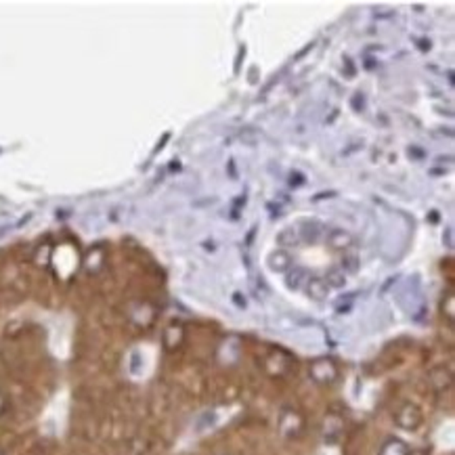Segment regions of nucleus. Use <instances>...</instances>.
Wrapping results in <instances>:
<instances>
[{"label": "nucleus", "mask_w": 455, "mask_h": 455, "mask_svg": "<svg viewBox=\"0 0 455 455\" xmlns=\"http://www.w3.org/2000/svg\"><path fill=\"white\" fill-rule=\"evenodd\" d=\"M311 376L317 380V382H332L334 378H336V365L332 363V361H328V359H321V361H317L313 367H311Z\"/></svg>", "instance_id": "1"}, {"label": "nucleus", "mask_w": 455, "mask_h": 455, "mask_svg": "<svg viewBox=\"0 0 455 455\" xmlns=\"http://www.w3.org/2000/svg\"><path fill=\"white\" fill-rule=\"evenodd\" d=\"M267 265H269L275 273H285V271L292 267V256H289L285 250H275V252L269 254Z\"/></svg>", "instance_id": "2"}, {"label": "nucleus", "mask_w": 455, "mask_h": 455, "mask_svg": "<svg viewBox=\"0 0 455 455\" xmlns=\"http://www.w3.org/2000/svg\"><path fill=\"white\" fill-rule=\"evenodd\" d=\"M306 294L315 300H321V298H328L330 294V285L323 277H309L306 282Z\"/></svg>", "instance_id": "3"}, {"label": "nucleus", "mask_w": 455, "mask_h": 455, "mask_svg": "<svg viewBox=\"0 0 455 455\" xmlns=\"http://www.w3.org/2000/svg\"><path fill=\"white\" fill-rule=\"evenodd\" d=\"M328 243L334 248V250H344L348 246H352V235L344 229H332L328 233Z\"/></svg>", "instance_id": "4"}, {"label": "nucleus", "mask_w": 455, "mask_h": 455, "mask_svg": "<svg viewBox=\"0 0 455 455\" xmlns=\"http://www.w3.org/2000/svg\"><path fill=\"white\" fill-rule=\"evenodd\" d=\"M397 422L398 426H403V428H415L422 422V415H420V411L415 407L407 405V407H403V411L397 415Z\"/></svg>", "instance_id": "5"}, {"label": "nucleus", "mask_w": 455, "mask_h": 455, "mask_svg": "<svg viewBox=\"0 0 455 455\" xmlns=\"http://www.w3.org/2000/svg\"><path fill=\"white\" fill-rule=\"evenodd\" d=\"M302 231H298V235H302V239H306V241H311V243H315V241H319V237H321V233H323V229L319 223H315V221H304L302 225H300Z\"/></svg>", "instance_id": "6"}, {"label": "nucleus", "mask_w": 455, "mask_h": 455, "mask_svg": "<svg viewBox=\"0 0 455 455\" xmlns=\"http://www.w3.org/2000/svg\"><path fill=\"white\" fill-rule=\"evenodd\" d=\"M306 282H309V273L300 267H294V271L287 275V285L292 289H300L302 285H306Z\"/></svg>", "instance_id": "7"}, {"label": "nucleus", "mask_w": 455, "mask_h": 455, "mask_svg": "<svg viewBox=\"0 0 455 455\" xmlns=\"http://www.w3.org/2000/svg\"><path fill=\"white\" fill-rule=\"evenodd\" d=\"M277 241L282 246H296L300 241V235H298V229H284L280 235H277Z\"/></svg>", "instance_id": "8"}, {"label": "nucleus", "mask_w": 455, "mask_h": 455, "mask_svg": "<svg viewBox=\"0 0 455 455\" xmlns=\"http://www.w3.org/2000/svg\"><path fill=\"white\" fill-rule=\"evenodd\" d=\"M380 455H409V449H407V445L401 443V441H391V443L384 445V449H382V454Z\"/></svg>", "instance_id": "9"}, {"label": "nucleus", "mask_w": 455, "mask_h": 455, "mask_svg": "<svg viewBox=\"0 0 455 455\" xmlns=\"http://www.w3.org/2000/svg\"><path fill=\"white\" fill-rule=\"evenodd\" d=\"M323 280L328 282L330 289H332V287H342V285L346 284V275L342 273L340 269H334V271H330V273H328V277H323Z\"/></svg>", "instance_id": "10"}, {"label": "nucleus", "mask_w": 455, "mask_h": 455, "mask_svg": "<svg viewBox=\"0 0 455 455\" xmlns=\"http://www.w3.org/2000/svg\"><path fill=\"white\" fill-rule=\"evenodd\" d=\"M342 273H350V275H355L357 271H359V258L357 256H344L342 258Z\"/></svg>", "instance_id": "11"}, {"label": "nucleus", "mask_w": 455, "mask_h": 455, "mask_svg": "<svg viewBox=\"0 0 455 455\" xmlns=\"http://www.w3.org/2000/svg\"><path fill=\"white\" fill-rule=\"evenodd\" d=\"M2 409H4V397L0 395V413H2Z\"/></svg>", "instance_id": "12"}, {"label": "nucleus", "mask_w": 455, "mask_h": 455, "mask_svg": "<svg viewBox=\"0 0 455 455\" xmlns=\"http://www.w3.org/2000/svg\"><path fill=\"white\" fill-rule=\"evenodd\" d=\"M0 455H2V454H0Z\"/></svg>", "instance_id": "13"}]
</instances>
